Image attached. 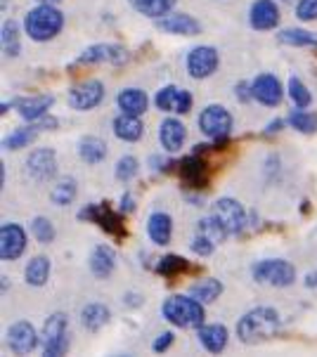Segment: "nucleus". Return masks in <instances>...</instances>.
Segmentation results:
<instances>
[{"label":"nucleus","instance_id":"15","mask_svg":"<svg viewBox=\"0 0 317 357\" xmlns=\"http://www.w3.org/2000/svg\"><path fill=\"white\" fill-rule=\"evenodd\" d=\"M251 90H253V100L260 102V105H265V107H277L284 98L282 83H279L272 74L256 76L253 83H251Z\"/></svg>","mask_w":317,"mask_h":357},{"label":"nucleus","instance_id":"37","mask_svg":"<svg viewBox=\"0 0 317 357\" xmlns=\"http://www.w3.org/2000/svg\"><path fill=\"white\" fill-rule=\"evenodd\" d=\"M286 90H289V98H291V102L296 105V109H308V107H310V102H313V98H310V90L306 88V83H303L301 78L291 76Z\"/></svg>","mask_w":317,"mask_h":357},{"label":"nucleus","instance_id":"47","mask_svg":"<svg viewBox=\"0 0 317 357\" xmlns=\"http://www.w3.org/2000/svg\"><path fill=\"white\" fill-rule=\"evenodd\" d=\"M279 126H282V121H272V123L267 126V130H265V132H277V130H279Z\"/></svg>","mask_w":317,"mask_h":357},{"label":"nucleus","instance_id":"41","mask_svg":"<svg viewBox=\"0 0 317 357\" xmlns=\"http://www.w3.org/2000/svg\"><path fill=\"white\" fill-rule=\"evenodd\" d=\"M296 17L301 22H315L317 20V0H298Z\"/></svg>","mask_w":317,"mask_h":357},{"label":"nucleus","instance_id":"25","mask_svg":"<svg viewBox=\"0 0 317 357\" xmlns=\"http://www.w3.org/2000/svg\"><path fill=\"white\" fill-rule=\"evenodd\" d=\"M128 3L133 10H138L145 17H152V20H161L175 8V0H128Z\"/></svg>","mask_w":317,"mask_h":357},{"label":"nucleus","instance_id":"21","mask_svg":"<svg viewBox=\"0 0 317 357\" xmlns=\"http://www.w3.org/2000/svg\"><path fill=\"white\" fill-rule=\"evenodd\" d=\"M147 234L156 246H166L170 237H173V220H170V215L161 213V211L152 213L147 220Z\"/></svg>","mask_w":317,"mask_h":357},{"label":"nucleus","instance_id":"20","mask_svg":"<svg viewBox=\"0 0 317 357\" xmlns=\"http://www.w3.org/2000/svg\"><path fill=\"white\" fill-rule=\"evenodd\" d=\"M117 268V251L107 244H100L90 256V272L97 277V280H107L109 275Z\"/></svg>","mask_w":317,"mask_h":357},{"label":"nucleus","instance_id":"7","mask_svg":"<svg viewBox=\"0 0 317 357\" xmlns=\"http://www.w3.org/2000/svg\"><path fill=\"white\" fill-rule=\"evenodd\" d=\"M27 173L36 183H47V180H52L54 173H57V154L47 147L36 149L27 159Z\"/></svg>","mask_w":317,"mask_h":357},{"label":"nucleus","instance_id":"14","mask_svg":"<svg viewBox=\"0 0 317 357\" xmlns=\"http://www.w3.org/2000/svg\"><path fill=\"white\" fill-rule=\"evenodd\" d=\"M154 105L161 109V112L187 114L192 109V95H190V90H182L178 86H166L156 93Z\"/></svg>","mask_w":317,"mask_h":357},{"label":"nucleus","instance_id":"29","mask_svg":"<svg viewBox=\"0 0 317 357\" xmlns=\"http://www.w3.org/2000/svg\"><path fill=\"white\" fill-rule=\"evenodd\" d=\"M40 132V123L38 121H34L31 126H22V128H17L15 132H10L8 137H5V149H22V147H29L36 137H38Z\"/></svg>","mask_w":317,"mask_h":357},{"label":"nucleus","instance_id":"18","mask_svg":"<svg viewBox=\"0 0 317 357\" xmlns=\"http://www.w3.org/2000/svg\"><path fill=\"white\" fill-rule=\"evenodd\" d=\"M187 137V128L182 126V121L178 119H166L161 123V130H158V140H161V147L166 152H178L185 144Z\"/></svg>","mask_w":317,"mask_h":357},{"label":"nucleus","instance_id":"16","mask_svg":"<svg viewBox=\"0 0 317 357\" xmlns=\"http://www.w3.org/2000/svg\"><path fill=\"white\" fill-rule=\"evenodd\" d=\"M249 22L256 31H272L279 24V8L275 0H256L249 10Z\"/></svg>","mask_w":317,"mask_h":357},{"label":"nucleus","instance_id":"39","mask_svg":"<svg viewBox=\"0 0 317 357\" xmlns=\"http://www.w3.org/2000/svg\"><path fill=\"white\" fill-rule=\"evenodd\" d=\"M138 171H140V166H138L135 156H124V159L117 163V178L121 183H131V180L138 175Z\"/></svg>","mask_w":317,"mask_h":357},{"label":"nucleus","instance_id":"32","mask_svg":"<svg viewBox=\"0 0 317 357\" xmlns=\"http://www.w3.org/2000/svg\"><path fill=\"white\" fill-rule=\"evenodd\" d=\"M277 40L291 47H317V36L306 31V29H284V31H279Z\"/></svg>","mask_w":317,"mask_h":357},{"label":"nucleus","instance_id":"30","mask_svg":"<svg viewBox=\"0 0 317 357\" xmlns=\"http://www.w3.org/2000/svg\"><path fill=\"white\" fill-rule=\"evenodd\" d=\"M109 322V310L102 303H88L81 312V324L88 331H100Z\"/></svg>","mask_w":317,"mask_h":357},{"label":"nucleus","instance_id":"45","mask_svg":"<svg viewBox=\"0 0 317 357\" xmlns=\"http://www.w3.org/2000/svg\"><path fill=\"white\" fill-rule=\"evenodd\" d=\"M135 208V199H133L131 195H124V204H121V211L124 213H128V211H133Z\"/></svg>","mask_w":317,"mask_h":357},{"label":"nucleus","instance_id":"36","mask_svg":"<svg viewBox=\"0 0 317 357\" xmlns=\"http://www.w3.org/2000/svg\"><path fill=\"white\" fill-rule=\"evenodd\" d=\"M76 180H71V178H62L57 185L52 187V202L57 204V206H69V204H74V199H76Z\"/></svg>","mask_w":317,"mask_h":357},{"label":"nucleus","instance_id":"34","mask_svg":"<svg viewBox=\"0 0 317 357\" xmlns=\"http://www.w3.org/2000/svg\"><path fill=\"white\" fill-rule=\"evenodd\" d=\"M223 294V284L218 280H213V277H209V280L199 282L192 287L190 296H194L197 301H201V303H213V301L218 298V296Z\"/></svg>","mask_w":317,"mask_h":357},{"label":"nucleus","instance_id":"9","mask_svg":"<svg viewBox=\"0 0 317 357\" xmlns=\"http://www.w3.org/2000/svg\"><path fill=\"white\" fill-rule=\"evenodd\" d=\"M105 100V86L100 81H83L69 90V105L76 112H90Z\"/></svg>","mask_w":317,"mask_h":357},{"label":"nucleus","instance_id":"43","mask_svg":"<svg viewBox=\"0 0 317 357\" xmlns=\"http://www.w3.org/2000/svg\"><path fill=\"white\" fill-rule=\"evenodd\" d=\"M173 341H175V336L170 334V331H166V334H161V336L156 338L154 346H152V348H154L156 353H163V350H168L170 346H173Z\"/></svg>","mask_w":317,"mask_h":357},{"label":"nucleus","instance_id":"42","mask_svg":"<svg viewBox=\"0 0 317 357\" xmlns=\"http://www.w3.org/2000/svg\"><path fill=\"white\" fill-rule=\"evenodd\" d=\"M190 249H192L194 253H197V256L206 258V256H211L213 249H216V241H211L209 237H204V234H199V232H197V237L192 239Z\"/></svg>","mask_w":317,"mask_h":357},{"label":"nucleus","instance_id":"44","mask_svg":"<svg viewBox=\"0 0 317 357\" xmlns=\"http://www.w3.org/2000/svg\"><path fill=\"white\" fill-rule=\"evenodd\" d=\"M237 100H239V102L253 100V90H251L249 83H239V86H237Z\"/></svg>","mask_w":317,"mask_h":357},{"label":"nucleus","instance_id":"5","mask_svg":"<svg viewBox=\"0 0 317 357\" xmlns=\"http://www.w3.org/2000/svg\"><path fill=\"white\" fill-rule=\"evenodd\" d=\"M253 280L260 284H270V287H291L296 282V268L289 263V260L282 258H265L258 260V263L251 268Z\"/></svg>","mask_w":317,"mask_h":357},{"label":"nucleus","instance_id":"8","mask_svg":"<svg viewBox=\"0 0 317 357\" xmlns=\"http://www.w3.org/2000/svg\"><path fill=\"white\" fill-rule=\"evenodd\" d=\"M218 50L211 45H199L194 47V50L187 54V71H190L192 78H197V81H201V78H209L211 74H216L218 69Z\"/></svg>","mask_w":317,"mask_h":357},{"label":"nucleus","instance_id":"35","mask_svg":"<svg viewBox=\"0 0 317 357\" xmlns=\"http://www.w3.org/2000/svg\"><path fill=\"white\" fill-rule=\"evenodd\" d=\"M286 123H289L291 128H296L298 132L313 135V132H317V114H310L306 109H296V112L289 114Z\"/></svg>","mask_w":317,"mask_h":357},{"label":"nucleus","instance_id":"38","mask_svg":"<svg viewBox=\"0 0 317 357\" xmlns=\"http://www.w3.org/2000/svg\"><path fill=\"white\" fill-rule=\"evenodd\" d=\"M31 234L36 237V241H40V244H50V241L54 239V227L47 218L38 215L31 220Z\"/></svg>","mask_w":317,"mask_h":357},{"label":"nucleus","instance_id":"40","mask_svg":"<svg viewBox=\"0 0 317 357\" xmlns=\"http://www.w3.org/2000/svg\"><path fill=\"white\" fill-rule=\"evenodd\" d=\"M182 270H187V260L180 256H166V258H161V263H158V272L166 277L178 275Z\"/></svg>","mask_w":317,"mask_h":357},{"label":"nucleus","instance_id":"23","mask_svg":"<svg viewBox=\"0 0 317 357\" xmlns=\"http://www.w3.org/2000/svg\"><path fill=\"white\" fill-rule=\"evenodd\" d=\"M228 329L223 324H206L199 326V343L201 348H206L209 353H223L228 346Z\"/></svg>","mask_w":317,"mask_h":357},{"label":"nucleus","instance_id":"19","mask_svg":"<svg viewBox=\"0 0 317 357\" xmlns=\"http://www.w3.org/2000/svg\"><path fill=\"white\" fill-rule=\"evenodd\" d=\"M54 98L52 95H36V98H22V100H15V107L20 112L22 119L27 121H38L47 114V109L52 107Z\"/></svg>","mask_w":317,"mask_h":357},{"label":"nucleus","instance_id":"24","mask_svg":"<svg viewBox=\"0 0 317 357\" xmlns=\"http://www.w3.org/2000/svg\"><path fill=\"white\" fill-rule=\"evenodd\" d=\"M114 132H117L119 140L124 142H138L145 132V126L140 116H133V114H121V116L114 119Z\"/></svg>","mask_w":317,"mask_h":357},{"label":"nucleus","instance_id":"12","mask_svg":"<svg viewBox=\"0 0 317 357\" xmlns=\"http://www.w3.org/2000/svg\"><path fill=\"white\" fill-rule=\"evenodd\" d=\"M131 59V52L121 45H107V43H100V45H93L88 47L81 57H78V64H100V62H107V64H114V66H121Z\"/></svg>","mask_w":317,"mask_h":357},{"label":"nucleus","instance_id":"22","mask_svg":"<svg viewBox=\"0 0 317 357\" xmlns=\"http://www.w3.org/2000/svg\"><path fill=\"white\" fill-rule=\"evenodd\" d=\"M117 102H119L121 112L133 114V116H142V114L147 112V107H149L147 93H145V90H140V88H126V90H121V95H119Z\"/></svg>","mask_w":317,"mask_h":357},{"label":"nucleus","instance_id":"13","mask_svg":"<svg viewBox=\"0 0 317 357\" xmlns=\"http://www.w3.org/2000/svg\"><path fill=\"white\" fill-rule=\"evenodd\" d=\"M27 251V232L24 227L8 222L0 227V258L3 260H17Z\"/></svg>","mask_w":317,"mask_h":357},{"label":"nucleus","instance_id":"33","mask_svg":"<svg viewBox=\"0 0 317 357\" xmlns=\"http://www.w3.org/2000/svg\"><path fill=\"white\" fill-rule=\"evenodd\" d=\"M197 232H199V234H204V237H209L211 241H216V244H221V241L230 234V232H228V227L223 225V220H221V218H218L216 213L201 218Z\"/></svg>","mask_w":317,"mask_h":357},{"label":"nucleus","instance_id":"27","mask_svg":"<svg viewBox=\"0 0 317 357\" xmlns=\"http://www.w3.org/2000/svg\"><path fill=\"white\" fill-rule=\"evenodd\" d=\"M78 154H81V159L85 163L95 166V163H100L107 156V144H105V140H100V137L88 135L78 142Z\"/></svg>","mask_w":317,"mask_h":357},{"label":"nucleus","instance_id":"46","mask_svg":"<svg viewBox=\"0 0 317 357\" xmlns=\"http://www.w3.org/2000/svg\"><path fill=\"white\" fill-rule=\"evenodd\" d=\"M303 284H306L308 289H317V272H310V275L306 277V282H303Z\"/></svg>","mask_w":317,"mask_h":357},{"label":"nucleus","instance_id":"28","mask_svg":"<svg viewBox=\"0 0 317 357\" xmlns=\"http://www.w3.org/2000/svg\"><path fill=\"white\" fill-rule=\"evenodd\" d=\"M20 24L15 20H5L3 26H0V45H3V52L8 54V57H15V54H20Z\"/></svg>","mask_w":317,"mask_h":357},{"label":"nucleus","instance_id":"10","mask_svg":"<svg viewBox=\"0 0 317 357\" xmlns=\"http://www.w3.org/2000/svg\"><path fill=\"white\" fill-rule=\"evenodd\" d=\"M213 213L221 218L230 234H239L244 232V227H246V211H244V206L233 197L218 199L216 206H213Z\"/></svg>","mask_w":317,"mask_h":357},{"label":"nucleus","instance_id":"26","mask_svg":"<svg viewBox=\"0 0 317 357\" xmlns=\"http://www.w3.org/2000/svg\"><path fill=\"white\" fill-rule=\"evenodd\" d=\"M47 277H50V260L45 256H36L29 260L27 270H24V280L29 287H45Z\"/></svg>","mask_w":317,"mask_h":357},{"label":"nucleus","instance_id":"11","mask_svg":"<svg viewBox=\"0 0 317 357\" xmlns=\"http://www.w3.org/2000/svg\"><path fill=\"white\" fill-rule=\"evenodd\" d=\"M8 346L12 348V353L29 355L40 346V336H38V331L34 329V324L15 322L8 331Z\"/></svg>","mask_w":317,"mask_h":357},{"label":"nucleus","instance_id":"31","mask_svg":"<svg viewBox=\"0 0 317 357\" xmlns=\"http://www.w3.org/2000/svg\"><path fill=\"white\" fill-rule=\"evenodd\" d=\"M182 180L187 187H204L206 185V163L199 156H190L182 161Z\"/></svg>","mask_w":317,"mask_h":357},{"label":"nucleus","instance_id":"4","mask_svg":"<svg viewBox=\"0 0 317 357\" xmlns=\"http://www.w3.org/2000/svg\"><path fill=\"white\" fill-rule=\"evenodd\" d=\"M69 319L64 312H54L45 319L43 324V334H40V346L43 353L47 357H59L69 350Z\"/></svg>","mask_w":317,"mask_h":357},{"label":"nucleus","instance_id":"6","mask_svg":"<svg viewBox=\"0 0 317 357\" xmlns=\"http://www.w3.org/2000/svg\"><path fill=\"white\" fill-rule=\"evenodd\" d=\"M199 128L211 140H228L233 130V114L221 105H209L199 114Z\"/></svg>","mask_w":317,"mask_h":357},{"label":"nucleus","instance_id":"17","mask_svg":"<svg viewBox=\"0 0 317 357\" xmlns=\"http://www.w3.org/2000/svg\"><path fill=\"white\" fill-rule=\"evenodd\" d=\"M156 26L166 33H175V36H199L201 26L194 17L185 15V12H175V15H166L161 20H156Z\"/></svg>","mask_w":317,"mask_h":357},{"label":"nucleus","instance_id":"2","mask_svg":"<svg viewBox=\"0 0 317 357\" xmlns=\"http://www.w3.org/2000/svg\"><path fill=\"white\" fill-rule=\"evenodd\" d=\"M64 29V15L52 3H40L29 12L24 20V31L36 43H47V40L57 38Z\"/></svg>","mask_w":317,"mask_h":357},{"label":"nucleus","instance_id":"3","mask_svg":"<svg viewBox=\"0 0 317 357\" xmlns=\"http://www.w3.org/2000/svg\"><path fill=\"white\" fill-rule=\"evenodd\" d=\"M161 314L163 319H168L178 329H199V326H204L206 319L204 303L194 296H170V298L163 301Z\"/></svg>","mask_w":317,"mask_h":357},{"label":"nucleus","instance_id":"48","mask_svg":"<svg viewBox=\"0 0 317 357\" xmlns=\"http://www.w3.org/2000/svg\"><path fill=\"white\" fill-rule=\"evenodd\" d=\"M40 3H52L54 5V3H59V0H40Z\"/></svg>","mask_w":317,"mask_h":357},{"label":"nucleus","instance_id":"1","mask_svg":"<svg viewBox=\"0 0 317 357\" xmlns=\"http://www.w3.org/2000/svg\"><path fill=\"white\" fill-rule=\"evenodd\" d=\"M279 312L275 307H253L249 310L237 324V336L242 343H260L265 338H272L279 331Z\"/></svg>","mask_w":317,"mask_h":357}]
</instances>
